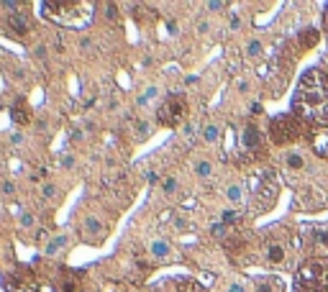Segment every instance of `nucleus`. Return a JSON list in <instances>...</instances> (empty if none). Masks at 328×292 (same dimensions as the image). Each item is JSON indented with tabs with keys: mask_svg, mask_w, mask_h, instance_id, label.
<instances>
[{
	"mask_svg": "<svg viewBox=\"0 0 328 292\" xmlns=\"http://www.w3.org/2000/svg\"><path fill=\"white\" fill-rule=\"evenodd\" d=\"M105 16H108V21H116L118 18V5L116 3H105Z\"/></svg>",
	"mask_w": 328,
	"mask_h": 292,
	"instance_id": "393cba45",
	"label": "nucleus"
},
{
	"mask_svg": "<svg viewBox=\"0 0 328 292\" xmlns=\"http://www.w3.org/2000/svg\"><path fill=\"white\" fill-rule=\"evenodd\" d=\"M292 108L303 121H313L328 126V82L318 70H310L303 74V80L298 85Z\"/></svg>",
	"mask_w": 328,
	"mask_h": 292,
	"instance_id": "f257e3e1",
	"label": "nucleus"
},
{
	"mask_svg": "<svg viewBox=\"0 0 328 292\" xmlns=\"http://www.w3.org/2000/svg\"><path fill=\"white\" fill-rule=\"evenodd\" d=\"M8 26L13 28L16 33H21V36H24V33H28V18L16 13V16H10V18H8Z\"/></svg>",
	"mask_w": 328,
	"mask_h": 292,
	"instance_id": "4468645a",
	"label": "nucleus"
},
{
	"mask_svg": "<svg viewBox=\"0 0 328 292\" xmlns=\"http://www.w3.org/2000/svg\"><path fill=\"white\" fill-rule=\"evenodd\" d=\"M149 251H151L154 259H172L175 256L172 246H169V241H164V239H154L151 246H149Z\"/></svg>",
	"mask_w": 328,
	"mask_h": 292,
	"instance_id": "39448f33",
	"label": "nucleus"
},
{
	"mask_svg": "<svg viewBox=\"0 0 328 292\" xmlns=\"http://www.w3.org/2000/svg\"><path fill=\"white\" fill-rule=\"evenodd\" d=\"M67 241H70V239H67L64 233H56V236H51V239H49V243H47V256H56V254H59V251L64 249V246H67Z\"/></svg>",
	"mask_w": 328,
	"mask_h": 292,
	"instance_id": "9b49d317",
	"label": "nucleus"
},
{
	"mask_svg": "<svg viewBox=\"0 0 328 292\" xmlns=\"http://www.w3.org/2000/svg\"><path fill=\"white\" fill-rule=\"evenodd\" d=\"M259 54H262V41H256V39H252L246 44V57H252V59H256Z\"/></svg>",
	"mask_w": 328,
	"mask_h": 292,
	"instance_id": "4be33fe9",
	"label": "nucleus"
},
{
	"mask_svg": "<svg viewBox=\"0 0 328 292\" xmlns=\"http://www.w3.org/2000/svg\"><path fill=\"white\" fill-rule=\"evenodd\" d=\"M213 164L208 162V159H200V162H195V174L200 177V179H210L213 177Z\"/></svg>",
	"mask_w": 328,
	"mask_h": 292,
	"instance_id": "a211bd4d",
	"label": "nucleus"
},
{
	"mask_svg": "<svg viewBox=\"0 0 328 292\" xmlns=\"http://www.w3.org/2000/svg\"><path fill=\"white\" fill-rule=\"evenodd\" d=\"M231 28H233V31H239V28H241V16H236V13L231 16Z\"/></svg>",
	"mask_w": 328,
	"mask_h": 292,
	"instance_id": "473e14b6",
	"label": "nucleus"
},
{
	"mask_svg": "<svg viewBox=\"0 0 328 292\" xmlns=\"http://www.w3.org/2000/svg\"><path fill=\"white\" fill-rule=\"evenodd\" d=\"M285 164H287V170H303L305 156L300 151H290V154H285Z\"/></svg>",
	"mask_w": 328,
	"mask_h": 292,
	"instance_id": "dca6fc26",
	"label": "nucleus"
},
{
	"mask_svg": "<svg viewBox=\"0 0 328 292\" xmlns=\"http://www.w3.org/2000/svg\"><path fill=\"white\" fill-rule=\"evenodd\" d=\"M159 93H162V90H159V85H149V87H146L144 90V93L136 97V105H149L151 103V100H156V97H159Z\"/></svg>",
	"mask_w": 328,
	"mask_h": 292,
	"instance_id": "f8f14e48",
	"label": "nucleus"
},
{
	"mask_svg": "<svg viewBox=\"0 0 328 292\" xmlns=\"http://www.w3.org/2000/svg\"><path fill=\"white\" fill-rule=\"evenodd\" d=\"M33 226V216L31 213H24V216H21V228H31Z\"/></svg>",
	"mask_w": 328,
	"mask_h": 292,
	"instance_id": "c85d7f7f",
	"label": "nucleus"
},
{
	"mask_svg": "<svg viewBox=\"0 0 328 292\" xmlns=\"http://www.w3.org/2000/svg\"><path fill=\"white\" fill-rule=\"evenodd\" d=\"M185 116V103L179 97H169L164 105L156 108V123L159 126H177Z\"/></svg>",
	"mask_w": 328,
	"mask_h": 292,
	"instance_id": "7ed1b4c3",
	"label": "nucleus"
},
{
	"mask_svg": "<svg viewBox=\"0 0 328 292\" xmlns=\"http://www.w3.org/2000/svg\"><path fill=\"white\" fill-rule=\"evenodd\" d=\"M267 259L272 264H282L285 262V246L282 243H269L267 246Z\"/></svg>",
	"mask_w": 328,
	"mask_h": 292,
	"instance_id": "ddd939ff",
	"label": "nucleus"
},
{
	"mask_svg": "<svg viewBox=\"0 0 328 292\" xmlns=\"http://www.w3.org/2000/svg\"><path fill=\"white\" fill-rule=\"evenodd\" d=\"M226 200H228V203H233V205H241L244 200H246V190H244V185L233 182V185L226 187Z\"/></svg>",
	"mask_w": 328,
	"mask_h": 292,
	"instance_id": "6e6552de",
	"label": "nucleus"
},
{
	"mask_svg": "<svg viewBox=\"0 0 328 292\" xmlns=\"http://www.w3.org/2000/svg\"><path fill=\"white\" fill-rule=\"evenodd\" d=\"M187 226H190V223H187L182 216H177V218H175V228H177V231H187Z\"/></svg>",
	"mask_w": 328,
	"mask_h": 292,
	"instance_id": "7c9ffc66",
	"label": "nucleus"
},
{
	"mask_svg": "<svg viewBox=\"0 0 328 292\" xmlns=\"http://www.w3.org/2000/svg\"><path fill=\"white\" fill-rule=\"evenodd\" d=\"M10 118H13V123H21V126L31 121V110L26 105V100H18V103L10 108Z\"/></svg>",
	"mask_w": 328,
	"mask_h": 292,
	"instance_id": "0eeeda50",
	"label": "nucleus"
},
{
	"mask_svg": "<svg viewBox=\"0 0 328 292\" xmlns=\"http://www.w3.org/2000/svg\"><path fill=\"white\" fill-rule=\"evenodd\" d=\"M33 57H36V59H47V47H44V44L33 47Z\"/></svg>",
	"mask_w": 328,
	"mask_h": 292,
	"instance_id": "c756f323",
	"label": "nucleus"
},
{
	"mask_svg": "<svg viewBox=\"0 0 328 292\" xmlns=\"http://www.w3.org/2000/svg\"><path fill=\"white\" fill-rule=\"evenodd\" d=\"M62 290H64V292H75V282H72V279H64V282H62Z\"/></svg>",
	"mask_w": 328,
	"mask_h": 292,
	"instance_id": "72a5a7b5",
	"label": "nucleus"
},
{
	"mask_svg": "<svg viewBox=\"0 0 328 292\" xmlns=\"http://www.w3.org/2000/svg\"><path fill=\"white\" fill-rule=\"evenodd\" d=\"M226 292H246V285L244 282H239V279H233V282L226 287Z\"/></svg>",
	"mask_w": 328,
	"mask_h": 292,
	"instance_id": "bb28decb",
	"label": "nucleus"
},
{
	"mask_svg": "<svg viewBox=\"0 0 328 292\" xmlns=\"http://www.w3.org/2000/svg\"><path fill=\"white\" fill-rule=\"evenodd\" d=\"M82 228H85L90 236H95V241H98L100 236L105 233V226H103V220H100V218H95V216H87V218H85V223H82Z\"/></svg>",
	"mask_w": 328,
	"mask_h": 292,
	"instance_id": "9d476101",
	"label": "nucleus"
},
{
	"mask_svg": "<svg viewBox=\"0 0 328 292\" xmlns=\"http://www.w3.org/2000/svg\"><path fill=\"white\" fill-rule=\"evenodd\" d=\"M56 193H59V187L49 182V185H44V190H41V197H44V200H54V197H56Z\"/></svg>",
	"mask_w": 328,
	"mask_h": 292,
	"instance_id": "b1692460",
	"label": "nucleus"
},
{
	"mask_svg": "<svg viewBox=\"0 0 328 292\" xmlns=\"http://www.w3.org/2000/svg\"><path fill=\"white\" fill-rule=\"evenodd\" d=\"M13 185H10V182H3V185H0V193H5V195H10V193H13Z\"/></svg>",
	"mask_w": 328,
	"mask_h": 292,
	"instance_id": "f704fd0d",
	"label": "nucleus"
},
{
	"mask_svg": "<svg viewBox=\"0 0 328 292\" xmlns=\"http://www.w3.org/2000/svg\"><path fill=\"white\" fill-rule=\"evenodd\" d=\"M146 179H149V185H156V182H159V174H156V172H149V174H146Z\"/></svg>",
	"mask_w": 328,
	"mask_h": 292,
	"instance_id": "e433bc0d",
	"label": "nucleus"
},
{
	"mask_svg": "<svg viewBox=\"0 0 328 292\" xmlns=\"http://www.w3.org/2000/svg\"><path fill=\"white\" fill-rule=\"evenodd\" d=\"M315 246H318V251L328 254V228H318V231H315Z\"/></svg>",
	"mask_w": 328,
	"mask_h": 292,
	"instance_id": "6ab92c4d",
	"label": "nucleus"
},
{
	"mask_svg": "<svg viewBox=\"0 0 328 292\" xmlns=\"http://www.w3.org/2000/svg\"><path fill=\"white\" fill-rule=\"evenodd\" d=\"M175 190H177V177H167L164 182H162V193L164 195H172Z\"/></svg>",
	"mask_w": 328,
	"mask_h": 292,
	"instance_id": "5701e85b",
	"label": "nucleus"
},
{
	"mask_svg": "<svg viewBox=\"0 0 328 292\" xmlns=\"http://www.w3.org/2000/svg\"><path fill=\"white\" fill-rule=\"evenodd\" d=\"M59 167H62V170H72V167H75V156L72 154L59 156Z\"/></svg>",
	"mask_w": 328,
	"mask_h": 292,
	"instance_id": "a878e982",
	"label": "nucleus"
},
{
	"mask_svg": "<svg viewBox=\"0 0 328 292\" xmlns=\"http://www.w3.org/2000/svg\"><path fill=\"white\" fill-rule=\"evenodd\" d=\"M295 292H328V256H315L303 264L295 279Z\"/></svg>",
	"mask_w": 328,
	"mask_h": 292,
	"instance_id": "f03ea898",
	"label": "nucleus"
},
{
	"mask_svg": "<svg viewBox=\"0 0 328 292\" xmlns=\"http://www.w3.org/2000/svg\"><path fill=\"white\" fill-rule=\"evenodd\" d=\"M236 87H239V93H246V90H249V82H244V80H241V82L236 85Z\"/></svg>",
	"mask_w": 328,
	"mask_h": 292,
	"instance_id": "4c0bfd02",
	"label": "nucleus"
},
{
	"mask_svg": "<svg viewBox=\"0 0 328 292\" xmlns=\"http://www.w3.org/2000/svg\"><path fill=\"white\" fill-rule=\"evenodd\" d=\"M133 131H136V141H146L151 136V123L149 121H136V126H133Z\"/></svg>",
	"mask_w": 328,
	"mask_h": 292,
	"instance_id": "f3484780",
	"label": "nucleus"
},
{
	"mask_svg": "<svg viewBox=\"0 0 328 292\" xmlns=\"http://www.w3.org/2000/svg\"><path fill=\"white\" fill-rule=\"evenodd\" d=\"M151 292H162V290H151Z\"/></svg>",
	"mask_w": 328,
	"mask_h": 292,
	"instance_id": "a19ab883",
	"label": "nucleus"
},
{
	"mask_svg": "<svg viewBox=\"0 0 328 292\" xmlns=\"http://www.w3.org/2000/svg\"><path fill=\"white\" fill-rule=\"evenodd\" d=\"M241 144L246 146V149H256L259 144H262V133H259V128L254 126V123H249V126L244 128V136H241Z\"/></svg>",
	"mask_w": 328,
	"mask_h": 292,
	"instance_id": "423d86ee",
	"label": "nucleus"
},
{
	"mask_svg": "<svg viewBox=\"0 0 328 292\" xmlns=\"http://www.w3.org/2000/svg\"><path fill=\"white\" fill-rule=\"evenodd\" d=\"M298 136V126L290 116H277L272 121V139L275 144H287Z\"/></svg>",
	"mask_w": 328,
	"mask_h": 292,
	"instance_id": "20e7f679",
	"label": "nucleus"
},
{
	"mask_svg": "<svg viewBox=\"0 0 328 292\" xmlns=\"http://www.w3.org/2000/svg\"><path fill=\"white\" fill-rule=\"evenodd\" d=\"M208 31H210V24H208V21H198V24H195V33H200V36H205Z\"/></svg>",
	"mask_w": 328,
	"mask_h": 292,
	"instance_id": "cd10ccee",
	"label": "nucleus"
},
{
	"mask_svg": "<svg viewBox=\"0 0 328 292\" xmlns=\"http://www.w3.org/2000/svg\"><path fill=\"white\" fill-rule=\"evenodd\" d=\"M254 292H282V282L275 277H262V279H256Z\"/></svg>",
	"mask_w": 328,
	"mask_h": 292,
	"instance_id": "1a4fd4ad",
	"label": "nucleus"
},
{
	"mask_svg": "<svg viewBox=\"0 0 328 292\" xmlns=\"http://www.w3.org/2000/svg\"><path fill=\"white\" fill-rule=\"evenodd\" d=\"M10 144H24V136H21V133H10Z\"/></svg>",
	"mask_w": 328,
	"mask_h": 292,
	"instance_id": "c9c22d12",
	"label": "nucleus"
},
{
	"mask_svg": "<svg viewBox=\"0 0 328 292\" xmlns=\"http://www.w3.org/2000/svg\"><path fill=\"white\" fill-rule=\"evenodd\" d=\"M208 10H226V3H218V0H213V3L205 5Z\"/></svg>",
	"mask_w": 328,
	"mask_h": 292,
	"instance_id": "2f4dec72",
	"label": "nucleus"
},
{
	"mask_svg": "<svg viewBox=\"0 0 328 292\" xmlns=\"http://www.w3.org/2000/svg\"><path fill=\"white\" fill-rule=\"evenodd\" d=\"M3 8H8V10H18L21 5H18V3H3Z\"/></svg>",
	"mask_w": 328,
	"mask_h": 292,
	"instance_id": "ea45409f",
	"label": "nucleus"
},
{
	"mask_svg": "<svg viewBox=\"0 0 328 292\" xmlns=\"http://www.w3.org/2000/svg\"><path fill=\"white\" fill-rule=\"evenodd\" d=\"M36 239H39V241H47V231H44V228L36 231Z\"/></svg>",
	"mask_w": 328,
	"mask_h": 292,
	"instance_id": "58836bf2",
	"label": "nucleus"
},
{
	"mask_svg": "<svg viewBox=\"0 0 328 292\" xmlns=\"http://www.w3.org/2000/svg\"><path fill=\"white\" fill-rule=\"evenodd\" d=\"M218 139H221V126H216V123H205V126H202V141L216 144Z\"/></svg>",
	"mask_w": 328,
	"mask_h": 292,
	"instance_id": "2eb2a0df",
	"label": "nucleus"
},
{
	"mask_svg": "<svg viewBox=\"0 0 328 292\" xmlns=\"http://www.w3.org/2000/svg\"><path fill=\"white\" fill-rule=\"evenodd\" d=\"M239 218H241L239 210H223V213H221L223 226H233V223H239Z\"/></svg>",
	"mask_w": 328,
	"mask_h": 292,
	"instance_id": "412c9836",
	"label": "nucleus"
},
{
	"mask_svg": "<svg viewBox=\"0 0 328 292\" xmlns=\"http://www.w3.org/2000/svg\"><path fill=\"white\" fill-rule=\"evenodd\" d=\"M318 41V31H313V28H308V31H303V36H300V44L305 49H310L313 44Z\"/></svg>",
	"mask_w": 328,
	"mask_h": 292,
	"instance_id": "aec40b11",
	"label": "nucleus"
}]
</instances>
